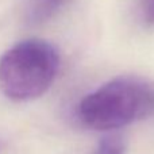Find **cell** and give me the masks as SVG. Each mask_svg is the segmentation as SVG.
Returning <instances> with one entry per match:
<instances>
[{
    "mask_svg": "<svg viewBox=\"0 0 154 154\" xmlns=\"http://www.w3.org/2000/svg\"><path fill=\"white\" fill-rule=\"evenodd\" d=\"M60 68L56 48L46 41L27 39L0 58V91L14 101H29L51 87Z\"/></svg>",
    "mask_w": 154,
    "mask_h": 154,
    "instance_id": "6da1fadb",
    "label": "cell"
},
{
    "mask_svg": "<svg viewBox=\"0 0 154 154\" xmlns=\"http://www.w3.org/2000/svg\"><path fill=\"white\" fill-rule=\"evenodd\" d=\"M62 2H64V0H39L37 12L39 14V15H49V14L56 10Z\"/></svg>",
    "mask_w": 154,
    "mask_h": 154,
    "instance_id": "277c9868",
    "label": "cell"
},
{
    "mask_svg": "<svg viewBox=\"0 0 154 154\" xmlns=\"http://www.w3.org/2000/svg\"><path fill=\"white\" fill-rule=\"evenodd\" d=\"M142 15L149 26H154V0H142Z\"/></svg>",
    "mask_w": 154,
    "mask_h": 154,
    "instance_id": "5b68a950",
    "label": "cell"
},
{
    "mask_svg": "<svg viewBox=\"0 0 154 154\" xmlns=\"http://www.w3.org/2000/svg\"><path fill=\"white\" fill-rule=\"evenodd\" d=\"M152 95L130 79L111 80L89 93L79 106V116L89 128L111 131L130 125L149 111Z\"/></svg>",
    "mask_w": 154,
    "mask_h": 154,
    "instance_id": "7a4b0ae2",
    "label": "cell"
},
{
    "mask_svg": "<svg viewBox=\"0 0 154 154\" xmlns=\"http://www.w3.org/2000/svg\"><path fill=\"white\" fill-rule=\"evenodd\" d=\"M127 142L119 134H109L100 139L92 154H126Z\"/></svg>",
    "mask_w": 154,
    "mask_h": 154,
    "instance_id": "3957f363",
    "label": "cell"
}]
</instances>
